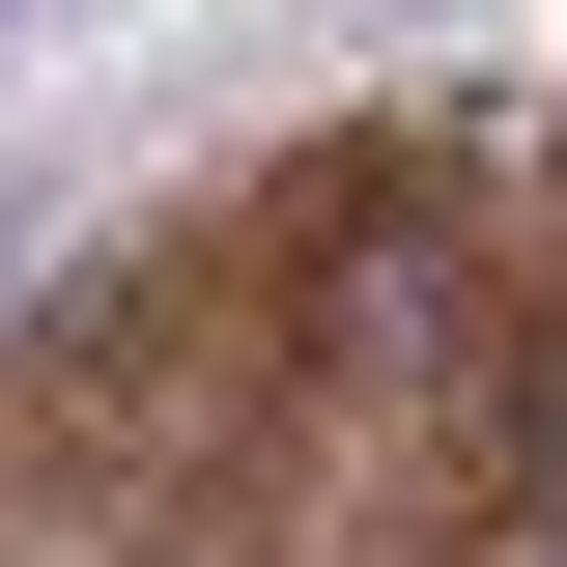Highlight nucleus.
I'll use <instances>...</instances> for the list:
<instances>
[{
  "label": "nucleus",
  "mask_w": 567,
  "mask_h": 567,
  "mask_svg": "<svg viewBox=\"0 0 567 567\" xmlns=\"http://www.w3.org/2000/svg\"><path fill=\"white\" fill-rule=\"evenodd\" d=\"M0 29H58V0H0Z\"/></svg>",
  "instance_id": "obj_1"
}]
</instances>
